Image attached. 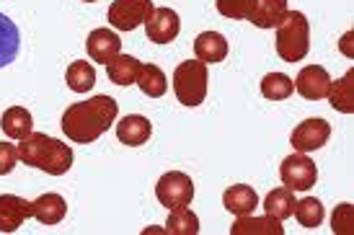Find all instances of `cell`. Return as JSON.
Listing matches in <instances>:
<instances>
[{
	"label": "cell",
	"instance_id": "obj_1",
	"mask_svg": "<svg viewBox=\"0 0 354 235\" xmlns=\"http://www.w3.org/2000/svg\"><path fill=\"white\" fill-rule=\"evenodd\" d=\"M119 114V104L111 96H93L88 101H80V104H70L62 114L59 127L65 132V138L78 142V145H88L106 132L114 119Z\"/></svg>",
	"mask_w": 354,
	"mask_h": 235
},
{
	"label": "cell",
	"instance_id": "obj_2",
	"mask_svg": "<svg viewBox=\"0 0 354 235\" xmlns=\"http://www.w3.org/2000/svg\"><path fill=\"white\" fill-rule=\"evenodd\" d=\"M19 160L24 166L39 168L50 176H62L73 166V147L41 132H31L19 145Z\"/></svg>",
	"mask_w": 354,
	"mask_h": 235
},
{
	"label": "cell",
	"instance_id": "obj_3",
	"mask_svg": "<svg viewBox=\"0 0 354 235\" xmlns=\"http://www.w3.org/2000/svg\"><path fill=\"white\" fill-rule=\"evenodd\" d=\"M310 52V21L300 10H287L277 26V55L285 62H300Z\"/></svg>",
	"mask_w": 354,
	"mask_h": 235
},
{
	"label": "cell",
	"instance_id": "obj_4",
	"mask_svg": "<svg viewBox=\"0 0 354 235\" xmlns=\"http://www.w3.org/2000/svg\"><path fill=\"white\" fill-rule=\"evenodd\" d=\"M209 88V75H207V65L199 59H187L181 62L174 73V93H176L178 104L184 106H199L207 98Z\"/></svg>",
	"mask_w": 354,
	"mask_h": 235
},
{
	"label": "cell",
	"instance_id": "obj_5",
	"mask_svg": "<svg viewBox=\"0 0 354 235\" xmlns=\"http://www.w3.org/2000/svg\"><path fill=\"white\" fill-rule=\"evenodd\" d=\"M158 202L166 209H178V207H189L194 199V181L181 173V171H168L158 178L156 184Z\"/></svg>",
	"mask_w": 354,
	"mask_h": 235
},
{
	"label": "cell",
	"instance_id": "obj_6",
	"mask_svg": "<svg viewBox=\"0 0 354 235\" xmlns=\"http://www.w3.org/2000/svg\"><path fill=\"white\" fill-rule=\"evenodd\" d=\"M153 0H114L109 6V24L117 31H135L153 16Z\"/></svg>",
	"mask_w": 354,
	"mask_h": 235
},
{
	"label": "cell",
	"instance_id": "obj_7",
	"mask_svg": "<svg viewBox=\"0 0 354 235\" xmlns=\"http://www.w3.org/2000/svg\"><path fill=\"white\" fill-rule=\"evenodd\" d=\"M279 178L287 189L292 191H308L318 181V166H315L305 153H295L282 160L279 166Z\"/></svg>",
	"mask_w": 354,
	"mask_h": 235
},
{
	"label": "cell",
	"instance_id": "obj_8",
	"mask_svg": "<svg viewBox=\"0 0 354 235\" xmlns=\"http://www.w3.org/2000/svg\"><path fill=\"white\" fill-rule=\"evenodd\" d=\"M331 138V124L326 119H305L300 122L292 135H290V145L295 147L297 153H313V150H321V147L328 142Z\"/></svg>",
	"mask_w": 354,
	"mask_h": 235
},
{
	"label": "cell",
	"instance_id": "obj_9",
	"mask_svg": "<svg viewBox=\"0 0 354 235\" xmlns=\"http://www.w3.org/2000/svg\"><path fill=\"white\" fill-rule=\"evenodd\" d=\"M295 83V91L305 101H321L328 93V86H331V75L326 73V68L321 65H308L297 73V78L292 80Z\"/></svg>",
	"mask_w": 354,
	"mask_h": 235
},
{
	"label": "cell",
	"instance_id": "obj_10",
	"mask_svg": "<svg viewBox=\"0 0 354 235\" xmlns=\"http://www.w3.org/2000/svg\"><path fill=\"white\" fill-rule=\"evenodd\" d=\"M145 31H148V39L156 41V44H168L178 37L181 31V21H178V13L174 8H156L150 21L145 24Z\"/></svg>",
	"mask_w": 354,
	"mask_h": 235
},
{
	"label": "cell",
	"instance_id": "obj_11",
	"mask_svg": "<svg viewBox=\"0 0 354 235\" xmlns=\"http://www.w3.org/2000/svg\"><path fill=\"white\" fill-rule=\"evenodd\" d=\"M31 215V202L16 194H0V233H16Z\"/></svg>",
	"mask_w": 354,
	"mask_h": 235
},
{
	"label": "cell",
	"instance_id": "obj_12",
	"mask_svg": "<svg viewBox=\"0 0 354 235\" xmlns=\"http://www.w3.org/2000/svg\"><path fill=\"white\" fill-rule=\"evenodd\" d=\"M86 49H88V55L93 62L109 65V62L122 52V41H119V37L111 29H93L88 34Z\"/></svg>",
	"mask_w": 354,
	"mask_h": 235
},
{
	"label": "cell",
	"instance_id": "obj_13",
	"mask_svg": "<svg viewBox=\"0 0 354 235\" xmlns=\"http://www.w3.org/2000/svg\"><path fill=\"white\" fill-rule=\"evenodd\" d=\"M287 16V0H254L248 19L259 29H277Z\"/></svg>",
	"mask_w": 354,
	"mask_h": 235
},
{
	"label": "cell",
	"instance_id": "obj_14",
	"mask_svg": "<svg viewBox=\"0 0 354 235\" xmlns=\"http://www.w3.org/2000/svg\"><path fill=\"white\" fill-rule=\"evenodd\" d=\"M227 39L220 31H202L194 39V55L199 62L212 65V62H223L227 57Z\"/></svg>",
	"mask_w": 354,
	"mask_h": 235
},
{
	"label": "cell",
	"instance_id": "obj_15",
	"mask_svg": "<svg viewBox=\"0 0 354 235\" xmlns=\"http://www.w3.org/2000/svg\"><path fill=\"white\" fill-rule=\"evenodd\" d=\"M153 135V124H150L148 117H140V114H129L117 124V138L119 142H124L129 147H140L145 145Z\"/></svg>",
	"mask_w": 354,
	"mask_h": 235
},
{
	"label": "cell",
	"instance_id": "obj_16",
	"mask_svg": "<svg viewBox=\"0 0 354 235\" xmlns=\"http://www.w3.org/2000/svg\"><path fill=\"white\" fill-rule=\"evenodd\" d=\"M31 212H34L31 217H37L41 225H57V223H62V217L68 215V205L59 194L47 191L31 202Z\"/></svg>",
	"mask_w": 354,
	"mask_h": 235
},
{
	"label": "cell",
	"instance_id": "obj_17",
	"mask_svg": "<svg viewBox=\"0 0 354 235\" xmlns=\"http://www.w3.org/2000/svg\"><path fill=\"white\" fill-rule=\"evenodd\" d=\"M140 68H142V62H140L138 57H132V55H122V52H119L117 57L106 65V75L114 86L127 88V86H132V83H138Z\"/></svg>",
	"mask_w": 354,
	"mask_h": 235
},
{
	"label": "cell",
	"instance_id": "obj_18",
	"mask_svg": "<svg viewBox=\"0 0 354 235\" xmlns=\"http://www.w3.org/2000/svg\"><path fill=\"white\" fill-rule=\"evenodd\" d=\"M230 235H285V227L279 220L274 217H251L243 215L238 217L233 227H230Z\"/></svg>",
	"mask_w": 354,
	"mask_h": 235
},
{
	"label": "cell",
	"instance_id": "obj_19",
	"mask_svg": "<svg viewBox=\"0 0 354 235\" xmlns=\"http://www.w3.org/2000/svg\"><path fill=\"white\" fill-rule=\"evenodd\" d=\"M223 205H225L227 212H233L236 217L251 215L259 207V194L246 184H236V187H230L223 194Z\"/></svg>",
	"mask_w": 354,
	"mask_h": 235
},
{
	"label": "cell",
	"instance_id": "obj_20",
	"mask_svg": "<svg viewBox=\"0 0 354 235\" xmlns=\"http://www.w3.org/2000/svg\"><path fill=\"white\" fill-rule=\"evenodd\" d=\"M326 98L331 101V106H334L339 114H352L354 111V68L349 70V73H344V78L331 80Z\"/></svg>",
	"mask_w": 354,
	"mask_h": 235
},
{
	"label": "cell",
	"instance_id": "obj_21",
	"mask_svg": "<svg viewBox=\"0 0 354 235\" xmlns=\"http://www.w3.org/2000/svg\"><path fill=\"white\" fill-rule=\"evenodd\" d=\"M0 127L10 140H26L34 129V119H31L29 109L24 106H10L6 109V114L0 119Z\"/></svg>",
	"mask_w": 354,
	"mask_h": 235
},
{
	"label": "cell",
	"instance_id": "obj_22",
	"mask_svg": "<svg viewBox=\"0 0 354 235\" xmlns=\"http://www.w3.org/2000/svg\"><path fill=\"white\" fill-rule=\"evenodd\" d=\"M19 49H21L19 26L6 13H0V68L10 65L16 59V55H19Z\"/></svg>",
	"mask_w": 354,
	"mask_h": 235
},
{
	"label": "cell",
	"instance_id": "obj_23",
	"mask_svg": "<svg viewBox=\"0 0 354 235\" xmlns=\"http://www.w3.org/2000/svg\"><path fill=\"white\" fill-rule=\"evenodd\" d=\"M295 202L297 199H295V194H292V189H287V187L272 189L264 199V212L282 223V220H287V217H292Z\"/></svg>",
	"mask_w": 354,
	"mask_h": 235
},
{
	"label": "cell",
	"instance_id": "obj_24",
	"mask_svg": "<svg viewBox=\"0 0 354 235\" xmlns=\"http://www.w3.org/2000/svg\"><path fill=\"white\" fill-rule=\"evenodd\" d=\"M138 86L140 91L150 98H160L163 93L168 91V80L163 75V70L153 65V62H145L142 68H140V75H138Z\"/></svg>",
	"mask_w": 354,
	"mask_h": 235
},
{
	"label": "cell",
	"instance_id": "obj_25",
	"mask_svg": "<svg viewBox=\"0 0 354 235\" xmlns=\"http://www.w3.org/2000/svg\"><path fill=\"white\" fill-rule=\"evenodd\" d=\"M65 80H68L70 91H75V93H88V91L96 86V70H93L91 62L75 59L68 68V73H65Z\"/></svg>",
	"mask_w": 354,
	"mask_h": 235
},
{
	"label": "cell",
	"instance_id": "obj_26",
	"mask_svg": "<svg viewBox=\"0 0 354 235\" xmlns=\"http://www.w3.org/2000/svg\"><path fill=\"white\" fill-rule=\"evenodd\" d=\"M295 93V83L285 73H269L261 80V96L269 101H285Z\"/></svg>",
	"mask_w": 354,
	"mask_h": 235
},
{
	"label": "cell",
	"instance_id": "obj_27",
	"mask_svg": "<svg viewBox=\"0 0 354 235\" xmlns=\"http://www.w3.org/2000/svg\"><path fill=\"white\" fill-rule=\"evenodd\" d=\"M168 235H197L199 233V217L189 209V207H178L171 209V217L166 223Z\"/></svg>",
	"mask_w": 354,
	"mask_h": 235
},
{
	"label": "cell",
	"instance_id": "obj_28",
	"mask_svg": "<svg viewBox=\"0 0 354 235\" xmlns=\"http://www.w3.org/2000/svg\"><path fill=\"white\" fill-rule=\"evenodd\" d=\"M292 215L297 217V223L308 230H313L324 223V205H321V199H315V196H305L300 202H295V209H292Z\"/></svg>",
	"mask_w": 354,
	"mask_h": 235
},
{
	"label": "cell",
	"instance_id": "obj_29",
	"mask_svg": "<svg viewBox=\"0 0 354 235\" xmlns=\"http://www.w3.org/2000/svg\"><path fill=\"white\" fill-rule=\"evenodd\" d=\"M254 8V0H217V13L225 19L246 21Z\"/></svg>",
	"mask_w": 354,
	"mask_h": 235
},
{
	"label": "cell",
	"instance_id": "obj_30",
	"mask_svg": "<svg viewBox=\"0 0 354 235\" xmlns=\"http://www.w3.org/2000/svg\"><path fill=\"white\" fill-rule=\"evenodd\" d=\"M331 227H334V233H339V235H352V230H354L352 205H339V207H336L334 215H331Z\"/></svg>",
	"mask_w": 354,
	"mask_h": 235
},
{
	"label": "cell",
	"instance_id": "obj_31",
	"mask_svg": "<svg viewBox=\"0 0 354 235\" xmlns=\"http://www.w3.org/2000/svg\"><path fill=\"white\" fill-rule=\"evenodd\" d=\"M19 163V145L13 142H0V176H8Z\"/></svg>",
	"mask_w": 354,
	"mask_h": 235
},
{
	"label": "cell",
	"instance_id": "obj_32",
	"mask_svg": "<svg viewBox=\"0 0 354 235\" xmlns=\"http://www.w3.org/2000/svg\"><path fill=\"white\" fill-rule=\"evenodd\" d=\"M349 41H354V34H352V31H346L344 37H342V52H344L346 57H354V47L349 44Z\"/></svg>",
	"mask_w": 354,
	"mask_h": 235
},
{
	"label": "cell",
	"instance_id": "obj_33",
	"mask_svg": "<svg viewBox=\"0 0 354 235\" xmlns=\"http://www.w3.org/2000/svg\"><path fill=\"white\" fill-rule=\"evenodd\" d=\"M83 3H96V0H83Z\"/></svg>",
	"mask_w": 354,
	"mask_h": 235
}]
</instances>
